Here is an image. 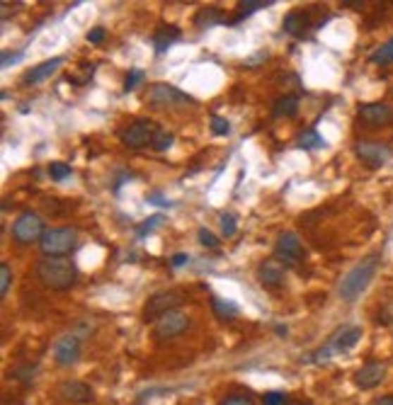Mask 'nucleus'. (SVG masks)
I'll return each instance as SVG.
<instances>
[{"label": "nucleus", "mask_w": 393, "mask_h": 405, "mask_svg": "<svg viewBox=\"0 0 393 405\" xmlns=\"http://www.w3.org/2000/svg\"><path fill=\"white\" fill-rule=\"evenodd\" d=\"M10 282H13V270H10V265H0V297H5L10 289Z\"/></svg>", "instance_id": "7c9ffc66"}, {"label": "nucleus", "mask_w": 393, "mask_h": 405, "mask_svg": "<svg viewBox=\"0 0 393 405\" xmlns=\"http://www.w3.org/2000/svg\"><path fill=\"white\" fill-rule=\"evenodd\" d=\"M384 379H386V364L379 362V359H371V362H367L354 374V384H357V388H362V391H371V388L381 386Z\"/></svg>", "instance_id": "ddd939ff"}, {"label": "nucleus", "mask_w": 393, "mask_h": 405, "mask_svg": "<svg viewBox=\"0 0 393 405\" xmlns=\"http://www.w3.org/2000/svg\"><path fill=\"white\" fill-rule=\"evenodd\" d=\"M258 279L262 287L267 289H280L287 279V267L284 262H280L277 257H270V260H262L258 265Z\"/></svg>", "instance_id": "4468645a"}, {"label": "nucleus", "mask_w": 393, "mask_h": 405, "mask_svg": "<svg viewBox=\"0 0 393 405\" xmlns=\"http://www.w3.org/2000/svg\"><path fill=\"white\" fill-rule=\"evenodd\" d=\"M189 262V255H185V253H177V255H173V260H170V267H182V265H187Z\"/></svg>", "instance_id": "58836bf2"}, {"label": "nucleus", "mask_w": 393, "mask_h": 405, "mask_svg": "<svg viewBox=\"0 0 393 405\" xmlns=\"http://www.w3.org/2000/svg\"><path fill=\"white\" fill-rule=\"evenodd\" d=\"M376 272H379V255H369L364 257L362 262H357V265L340 279V287H337L340 299L347 301V304H354V301L367 292V287L371 284V279L376 277Z\"/></svg>", "instance_id": "f03ea898"}, {"label": "nucleus", "mask_w": 393, "mask_h": 405, "mask_svg": "<svg viewBox=\"0 0 393 405\" xmlns=\"http://www.w3.org/2000/svg\"><path fill=\"white\" fill-rule=\"evenodd\" d=\"M20 58H22V51H18V54L5 51V54H3V61H0V63H3V68H10V63H18Z\"/></svg>", "instance_id": "4c0bfd02"}, {"label": "nucleus", "mask_w": 393, "mask_h": 405, "mask_svg": "<svg viewBox=\"0 0 393 405\" xmlns=\"http://www.w3.org/2000/svg\"><path fill=\"white\" fill-rule=\"evenodd\" d=\"M297 146H299V149H304V151H316V149H325L328 144H325V139L318 134V131L306 129L297 136Z\"/></svg>", "instance_id": "5701e85b"}, {"label": "nucleus", "mask_w": 393, "mask_h": 405, "mask_svg": "<svg viewBox=\"0 0 393 405\" xmlns=\"http://www.w3.org/2000/svg\"><path fill=\"white\" fill-rule=\"evenodd\" d=\"M218 22H226V15L221 13L218 8H201L199 13H196V18H194V25L196 27H201V30H206V27H214L218 25Z\"/></svg>", "instance_id": "4be33fe9"}, {"label": "nucleus", "mask_w": 393, "mask_h": 405, "mask_svg": "<svg viewBox=\"0 0 393 405\" xmlns=\"http://www.w3.org/2000/svg\"><path fill=\"white\" fill-rule=\"evenodd\" d=\"M359 340H362V328L359 325H342L335 335L330 337L328 347H330L332 354H342V352H349Z\"/></svg>", "instance_id": "2eb2a0df"}, {"label": "nucleus", "mask_w": 393, "mask_h": 405, "mask_svg": "<svg viewBox=\"0 0 393 405\" xmlns=\"http://www.w3.org/2000/svg\"><path fill=\"white\" fill-rule=\"evenodd\" d=\"M211 309H214L218 320H233V318H238V313H240V309L233 304V301L221 299V297H211Z\"/></svg>", "instance_id": "aec40b11"}, {"label": "nucleus", "mask_w": 393, "mask_h": 405, "mask_svg": "<svg viewBox=\"0 0 393 405\" xmlns=\"http://www.w3.org/2000/svg\"><path fill=\"white\" fill-rule=\"evenodd\" d=\"M177 39H180V30H177V27L163 25V27H158L156 35H153V46H156L158 54H163V51H168V49H170Z\"/></svg>", "instance_id": "6ab92c4d"}, {"label": "nucleus", "mask_w": 393, "mask_h": 405, "mask_svg": "<svg viewBox=\"0 0 393 405\" xmlns=\"http://www.w3.org/2000/svg\"><path fill=\"white\" fill-rule=\"evenodd\" d=\"M270 0H267V3H265V0H245V3H240L238 5V15H236V18H233L231 20V25H236V22H240V20H243V18H248V15H253V13H258V10H262V8H270Z\"/></svg>", "instance_id": "b1692460"}, {"label": "nucleus", "mask_w": 393, "mask_h": 405, "mask_svg": "<svg viewBox=\"0 0 393 405\" xmlns=\"http://www.w3.org/2000/svg\"><path fill=\"white\" fill-rule=\"evenodd\" d=\"M357 122L369 129H381L393 122V107L386 102H369L357 109Z\"/></svg>", "instance_id": "9b49d317"}, {"label": "nucleus", "mask_w": 393, "mask_h": 405, "mask_svg": "<svg viewBox=\"0 0 393 405\" xmlns=\"http://www.w3.org/2000/svg\"><path fill=\"white\" fill-rule=\"evenodd\" d=\"M39 248L46 257H68L78 248V233L73 228H49Z\"/></svg>", "instance_id": "20e7f679"}, {"label": "nucleus", "mask_w": 393, "mask_h": 405, "mask_svg": "<svg viewBox=\"0 0 393 405\" xmlns=\"http://www.w3.org/2000/svg\"><path fill=\"white\" fill-rule=\"evenodd\" d=\"M262 403L265 405H289V396L287 393H280V391H270L262 396Z\"/></svg>", "instance_id": "72a5a7b5"}, {"label": "nucleus", "mask_w": 393, "mask_h": 405, "mask_svg": "<svg viewBox=\"0 0 393 405\" xmlns=\"http://www.w3.org/2000/svg\"><path fill=\"white\" fill-rule=\"evenodd\" d=\"M37 277L44 287L54 292H66L78 282V267L68 257H44L37 265Z\"/></svg>", "instance_id": "f257e3e1"}, {"label": "nucleus", "mask_w": 393, "mask_h": 405, "mask_svg": "<svg viewBox=\"0 0 393 405\" xmlns=\"http://www.w3.org/2000/svg\"><path fill=\"white\" fill-rule=\"evenodd\" d=\"M80 359V337L61 335L54 342V362L58 366H73Z\"/></svg>", "instance_id": "f8f14e48"}, {"label": "nucleus", "mask_w": 393, "mask_h": 405, "mask_svg": "<svg viewBox=\"0 0 393 405\" xmlns=\"http://www.w3.org/2000/svg\"><path fill=\"white\" fill-rule=\"evenodd\" d=\"M275 332H277V335H287V325H277Z\"/></svg>", "instance_id": "79ce46f5"}, {"label": "nucleus", "mask_w": 393, "mask_h": 405, "mask_svg": "<svg viewBox=\"0 0 393 405\" xmlns=\"http://www.w3.org/2000/svg\"><path fill=\"white\" fill-rule=\"evenodd\" d=\"M311 27H313L311 15L304 13V10H294V13H289L287 18H284V32L292 35V37H297V39H301V37L308 35Z\"/></svg>", "instance_id": "f3484780"}, {"label": "nucleus", "mask_w": 393, "mask_h": 405, "mask_svg": "<svg viewBox=\"0 0 393 405\" xmlns=\"http://www.w3.org/2000/svg\"><path fill=\"white\" fill-rule=\"evenodd\" d=\"M369 61L374 63V66H389V63H393V37L386 44H381V46L376 49L374 54H371Z\"/></svg>", "instance_id": "393cba45"}, {"label": "nucleus", "mask_w": 393, "mask_h": 405, "mask_svg": "<svg viewBox=\"0 0 393 405\" xmlns=\"http://www.w3.org/2000/svg\"><path fill=\"white\" fill-rule=\"evenodd\" d=\"M354 153H357V158L367 168H381V166H386V163H389V158L393 156V149L389 144H384V141L364 139V141H357Z\"/></svg>", "instance_id": "6e6552de"}, {"label": "nucleus", "mask_w": 393, "mask_h": 405, "mask_svg": "<svg viewBox=\"0 0 393 405\" xmlns=\"http://www.w3.org/2000/svg\"><path fill=\"white\" fill-rule=\"evenodd\" d=\"M44 233V218L37 211H22L18 218L13 221L10 235L18 245H32V243H42Z\"/></svg>", "instance_id": "7ed1b4c3"}, {"label": "nucleus", "mask_w": 393, "mask_h": 405, "mask_svg": "<svg viewBox=\"0 0 393 405\" xmlns=\"http://www.w3.org/2000/svg\"><path fill=\"white\" fill-rule=\"evenodd\" d=\"M196 235H199V243L204 245V248H216L218 245V238L211 231H206V228H199V233Z\"/></svg>", "instance_id": "f704fd0d"}, {"label": "nucleus", "mask_w": 393, "mask_h": 405, "mask_svg": "<svg viewBox=\"0 0 393 405\" xmlns=\"http://www.w3.org/2000/svg\"><path fill=\"white\" fill-rule=\"evenodd\" d=\"M185 301V292L182 289H166V292H158L146 301L144 306V320H153L163 318L170 311H177V306Z\"/></svg>", "instance_id": "39448f33"}, {"label": "nucleus", "mask_w": 393, "mask_h": 405, "mask_svg": "<svg viewBox=\"0 0 393 405\" xmlns=\"http://www.w3.org/2000/svg\"><path fill=\"white\" fill-rule=\"evenodd\" d=\"M173 141H175V136L170 134V131L158 129L156 139H153V149H156L158 153H163V151H168V149H170V146H173Z\"/></svg>", "instance_id": "bb28decb"}, {"label": "nucleus", "mask_w": 393, "mask_h": 405, "mask_svg": "<svg viewBox=\"0 0 393 405\" xmlns=\"http://www.w3.org/2000/svg\"><path fill=\"white\" fill-rule=\"evenodd\" d=\"M149 201L151 204H163V206H173L170 201H166V199H161L158 194H149Z\"/></svg>", "instance_id": "ea45409f"}, {"label": "nucleus", "mask_w": 393, "mask_h": 405, "mask_svg": "<svg viewBox=\"0 0 393 405\" xmlns=\"http://www.w3.org/2000/svg\"><path fill=\"white\" fill-rule=\"evenodd\" d=\"M187 328H189L187 316H185L182 311H170V313H166L163 318L156 320V325H153V335H156L158 340H173V337L182 335Z\"/></svg>", "instance_id": "9d476101"}, {"label": "nucleus", "mask_w": 393, "mask_h": 405, "mask_svg": "<svg viewBox=\"0 0 393 405\" xmlns=\"http://www.w3.org/2000/svg\"><path fill=\"white\" fill-rule=\"evenodd\" d=\"M35 374H37V366L35 364H20L13 369V376L20 381L22 386H32L35 384Z\"/></svg>", "instance_id": "a878e982"}, {"label": "nucleus", "mask_w": 393, "mask_h": 405, "mask_svg": "<svg viewBox=\"0 0 393 405\" xmlns=\"http://www.w3.org/2000/svg\"><path fill=\"white\" fill-rule=\"evenodd\" d=\"M161 221H163V216H161V213H156V216L146 218V221L141 223L139 228H136V233H139V238H144V235H146V233H151L156 226H161Z\"/></svg>", "instance_id": "473e14b6"}, {"label": "nucleus", "mask_w": 393, "mask_h": 405, "mask_svg": "<svg viewBox=\"0 0 393 405\" xmlns=\"http://www.w3.org/2000/svg\"><path fill=\"white\" fill-rule=\"evenodd\" d=\"M146 100L151 102L153 107L163 109V107H187V105H194V97L185 95L182 90H177L175 85H168V83H156L151 85L149 95Z\"/></svg>", "instance_id": "423d86ee"}, {"label": "nucleus", "mask_w": 393, "mask_h": 405, "mask_svg": "<svg viewBox=\"0 0 393 405\" xmlns=\"http://www.w3.org/2000/svg\"><path fill=\"white\" fill-rule=\"evenodd\" d=\"M371 405H393V396H384V398H379V401L371 403Z\"/></svg>", "instance_id": "a19ab883"}, {"label": "nucleus", "mask_w": 393, "mask_h": 405, "mask_svg": "<svg viewBox=\"0 0 393 405\" xmlns=\"http://www.w3.org/2000/svg\"><path fill=\"white\" fill-rule=\"evenodd\" d=\"M275 257L284 265H299V262L306 260V248L301 243V238H299L294 231H284L280 233V238H277L275 243Z\"/></svg>", "instance_id": "0eeeda50"}, {"label": "nucleus", "mask_w": 393, "mask_h": 405, "mask_svg": "<svg viewBox=\"0 0 393 405\" xmlns=\"http://www.w3.org/2000/svg\"><path fill=\"white\" fill-rule=\"evenodd\" d=\"M211 134L214 136H228L231 134V124H228V119L223 117H211Z\"/></svg>", "instance_id": "c756f323"}, {"label": "nucleus", "mask_w": 393, "mask_h": 405, "mask_svg": "<svg viewBox=\"0 0 393 405\" xmlns=\"http://www.w3.org/2000/svg\"><path fill=\"white\" fill-rule=\"evenodd\" d=\"M146 73L141 68H131L127 73V80H124V92H134L136 87H139L141 83H144Z\"/></svg>", "instance_id": "cd10ccee"}, {"label": "nucleus", "mask_w": 393, "mask_h": 405, "mask_svg": "<svg viewBox=\"0 0 393 405\" xmlns=\"http://www.w3.org/2000/svg\"><path fill=\"white\" fill-rule=\"evenodd\" d=\"M61 63H63V56H54V58H49V61H42L39 66H35V68L27 70V73H25V83L27 85L44 83V80H49L54 73H56Z\"/></svg>", "instance_id": "a211bd4d"}, {"label": "nucleus", "mask_w": 393, "mask_h": 405, "mask_svg": "<svg viewBox=\"0 0 393 405\" xmlns=\"http://www.w3.org/2000/svg\"><path fill=\"white\" fill-rule=\"evenodd\" d=\"M236 216L233 213H221V231L226 238H231V235H236Z\"/></svg>", "instance_id": "2f4dec72"}, {"label": "nucleus", "mask_w": 393, "mask_h": 405, "mask_svg": "<svg viewBox=\"0 0 393 405\" xmlns=\"http://www.w3.org/2000/svg\"><path fill=\"white\" fill-rule=\"evenodd\" d=\"M49 175H51L56 182H63L66 177L73 175V170H70V166H66V163H51V166H49Z\"/></svg>", "instance_id": "c85d7f7f"}, {"label": "nucleus", "mask_w": 393, "mask_h": 405, "mask_svg": "<svg viewBox=\"0 0 393 405\" xmlns=\"http://www.w3.org/2000/svg\"><path fill=\"white\" fill-rule=\"evenodd\" d=\"M297 112H299V97L297 95H284L275 102V107H272V114H275L277 119L297 117Z\"/></svg>", "instance_id": "412c9836"}, {"label": "nucleus", "mask_w": 393, "mask_h": 405, "mask_svg": "<svg viewBox=\"0 0 393 405\" xmlns=\"http://www.w3.org/2000/svg\"><path fill=\"white\" fill-rule=\"evenodd\" d=\"M156 134H158L156 122H151V119H136L134 124H129V129L122 131V141L129 149H146V146H153Z\"/></svg>", "instance_id": "1a4fd4ad"}, {"label": "nucleus", "mask_w": 393, "mask_h": 405, "mask_svg": "<svg viewBox=\"0 0 393 405\" xmlns=\"http://www.w3.org/2000/svg\"><path fill=\"white\" fill-rule=\"evenodd\" d=\"M289 405H313V403H308V401H294V403H289Z\"/></svg>", "instance_id": "37998d69"}, {"label": "nucleus", "mask_w": 393, "mask_h": 405, "mask_svg": "<svg viewBox=\"0 0 393 405\" xmlns=\"http://www.w3.org/2000/svg\"><path fill=\"white\" fill-rule=\"evenodd\" d=\"M218 405H255V403H253V398H248V396H226Z\"/></svg>", "instance_id": "c9c22d12"}, {"label": "nucleus", "mask_w": 393, "mask_h": 405, "mask_svg": "<svg viewBox=\"0 0 393 405\" xmlns=\"http://www.w3.org/2000/svg\"><path fill=\"white\" fill-rule=\"evenodd\" d=\"M58 396L68 403H75V405H85V403H92V388L83 384V381H63L58 386Z\"/></svg>", "instance_id": "dca6fc26"}, {"label": "nucleus", "mask_w": 393, "mask_h": 405, "mask_svg": "<svg viewBox=\"0 0 393 405\" xmlns=\"http://www.w3.org/2000/svg\"><path fill=\"white\" fill-rule=\"evenodd\" d=\"M105 37H107L105 27H95V30L87 32V42H90V44H100L102 39H105Z\"/></svg>", "instance_id": "e433bc0d"}]
</instances>
